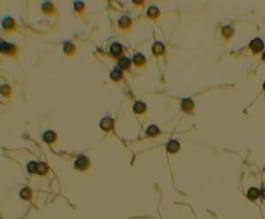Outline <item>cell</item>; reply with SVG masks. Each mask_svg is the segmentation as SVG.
Returning a JSON list of instances; mask_svg holds the SVG:
<instances>
[{"label": "cell", "instance_id": "cell-1", "mask_svg": "<svg viewBox=\"0 0 265 219\" xmlns=\"http://www.w3.org/2000/svg\"><path fill=\"white\" fill-rule=\"evenodd\" d=\"M75 166L79 171H85L89 166V160L85 156H81L75 160Z\"/></svg>", "mask_w": 265, "mask_h": 219}, {"label": "cell", "instance_id": "cell-2", "mask_svg": "<svg viewBox=\"0 0 265 219\" xmlns=\"http://www.w3.org/2000/svg\"><path fill=\"white\" fill-rule=\"evenodd\" d=\"M100 127L104 131L109 132L114 127V120L110 117H105L100 122Z\"/></svg>", "mask_w": 265, "mask_h": 219}, {"label": "cell", "instance_id": "cell-3", "mask_svg": "<svg viewBox=\"0 0 265 219\" xmlns=\"http://www.w3.org/2000/svg\"><path fill=\"white\" fill-rule=\"evenodd\" d=\"M263 47H264L263 42L261 38H254V39L251 42V44H250V48H251L254 52H256V53L262 51Z\"/></svg>", "mask_w": 265, "mask_h": 219}, {"label": "cell", "instance_id": "cell-4", "mask_svg": "<svg viewBox=\"0 0 265 219\" xmlns=\"http://www.w3.org/2000/svg\"><path fill=\"white\" fill-rule=\"evenodd\" d=\"M165 51V46L163 43L161 42H156L155 44H153L152 47V52L155 56H161L163 55Z\"/></svg>", "mask_w": 265, "mask_h": 219}, {"label": "cell", "instance_id": "cell-5", "mask_svg": "<svg viewBox=\"0 0 265 219\" xmlns=\"http://www.w3.org/2000/svg\"><path fill=\"white\" fill-rule=\"evenodd\" d=\"M180 149V144L175 140H171L167 145V151L171 154L176 153Z\"/></svg>", "mask_w": 265, "mask_h": 219}, {"label": "cell", "instance_id": "cell-6", "mask_svg": "<svg viewBox=\"0 0 265 219\" xmlns=\"http://www.w3.org/2000/svg\"><path fill=\"white\" fill-rule=\"evenodd\" d=\"M56 137H57V135L54 132L52 131H48V132H44V136H43V138H44V142H48V143H51V142H53L56 140Z\"/></svg>", "mask_w": 265, "mask_h": 219}, {"label": "cell", "instance_id": "cell-7", "mask_svg": "<svg viewBox=\"0 0 265 219\" xmlns=\"http://www.w3.org/2000/svg\"><path fill=\"white\" fill-rule=\"evenodd\" d=\"M110 52L114 56H119L123 53V46L119 43H114L110 46Z\"/></svg>", "mask_w": 265, "mask_h": 219}, {"label": "cell", "instance_id": "cell-8", "mask_svg": "<svg viewBox=\"0 0 265 219\" xmlns=\"http://www.w3.org/2000/svg\"><path fill=\"white\" fill-rule=\"evenodd\" d=\"M181 107H182V109L185 110V111H191L193 108H194V103L193 101H192L191 99H184L182 101V103H181Z\"/></svg>", "mask_w": 265, "mask_h": 219}, {"label": "cell", "instance_id": "cell-9", "mask_svg": "<svg viewBox=\"0 0 265 219\" xmlns=\"http://www.w3.org/2000/svg\"><path fill=\"white\" fill-rule=\"evenodd\" d=\"M146 110V105L142 101H137L133 105V111L137 114H141Z\"/></svg>", "mask_w": 265, "mask_h": 219}, {"label": "cell", "instance_id": "cell-10", "mask_svg": "<svg viewBox=\"0 0 265 219\" xmlns=\"http://www.w3.org/2000/svg\"><path fill=\"white\" fill-rule=\"evenodd\" d=\"M0 49H1V51H3V52L10 53V52H12L15 50V46H14L13 44H8L6 42L2 41L1 42V45H0Z\"/></svg>", "mask_w": 265, "mask_h": 219}, {"label": "cell", "instance_id": "cell-11", "mask_svg": "<svg viewBox=\"0 0 265 219\" xmlns=\"http://www.w3.org/2000/svg\"><path fill=\"white\" fill-rule=\"evenodd\" d=\"M133 62L137 66H142L146 62V57L142 54L138 53L133 56Z\"/></svg>", "mask_w": 265, "mask_h": 219}, {"label": "cell", "instance_id": "cell-12", "mask_svg": "<svg viewBox=\"0 0 265 219\" xmlns=\"http://www.w3.org/2000/svg\"><path fill=\"white\" fill-rule=\"evenodd\" d=\"M118 65H119V67L122 69H128L130 67V65H131V61L128 57L124 56V57H122L120 59Z\"/></svg>", "mask_w": 265, "mask_h": 219}, {"label": "cell", "instance_id": "cell-13", "mask_svg": "<svg viewBox=\"0 0 265 219\" xmlns=\"http://www.w3.org/2000/svg\"><path fill=\"white\" fill-rule=\"evenodd\" d=\"M131 25V19L128 16H123L119 20V26L122 28H128Z\"/></svg>", "mask_w": 265, "mask_h": 219}, {"label": "cell", "instance_id": "cell-14", "mask_svg": "<svg viewBox=\"0 0 265 219\" xmlns=\"http://www.w3.org/2000/svg\"><path fill=\"white\" fill-rule=\"evenodd\" d=\"M259 195H260V191H259L257 188H252V189H249L248 194H247V196H248L249 199H257Z\"/></svg>", "mask_w": 265, "mask_h": 219}, {"label": "cell", "instance_id": "cell-15", "mask_svg": "<svg viewBox=\"0 0 265 219\" xmlns=\"http://www.w3.org/2000/svg\"><path fill=\"white\" fill-rule=\"evenodd\" d=\"M147 15L151 18H156L159 15V10L156 6H151L147 10Z\"/></svg>", "mask_w": 265, "mask_h": 219}, {"label": "cell", "instance_id": "cell-16", "mask_svg": "<svg viewBox=\"0 0 265 219\" xmlns=\"http://www.w3.org/2000/svg\"><path fill=\"white\" fill-rule=\"evenodd\" d=\"M14 26H15V20L11 17H7L3 21V27L5 29L12 28V27H14Z\"/></svg>", "mask_w": 265, "mask_h": 219}, {"label": "cell", "instance_id": "cell-17", "mask_svg": "<svg viewBox=\"0 0 265 219\" xmlns=\"http://www.w3.org/2000/svg\"><path fill=\"white\" fill-rule=\"evenodd\" d=\"M122 76H123L122 71H121L120 69H117V68L114 69V70L110 73V78H111L112 80H119L120 78H122Z\"/></svg>", "mask_w": 265, "mask_h": 219}, {"label": "cell", "instance_id": "cell-18", "mask_svg": "<svg viewBox=\"0 0 265 219\" xmlns=\"http://www.w3.org/2000/svg\"><path fill=\"white\" fill-rule=\"evenodd\" d=\"M48 171L47 165H45L43 162H40L38 163V168H37V173L40 174V175H44Z\"/></svg>", "mask_w": 265, "mask_h": 219}, {"label": "cell", "instance_id": "cell-19", "mask_svg": "<svg viewBox=\"0 0 265 219\" xmlns=\"http://www.w3.org/2000/svg\"><path fill=\"white\" fill-rule=\"evenodd\" d=\"M146 133H147V135L151 136H156L159 133V129L156 125H151L147 129Z\"/></svg>", "mask_w": 265, "mask_h": 219}, {"label": "cell", "instance_id": "cell-20", "mask_svg": "<svg viewBox=\"0 0 265 219\" xmlns=\"http://www.w3.org/2000/svg\"><path fill=\"white\" fill-rule=\"evenodd\" d=\"M27 171L30 173H37L38 163L35 161H31L27 164Z\"/></svg>", "mask_w": 265, "mask_h": 219}, {"label": "cell", "instance_id": "cell-21", "mask_svg": "<svg viewBox=\"0 0 265 219\" xmlns=\"http://www.w3.org/2000/svg\"><path fill=\"white\" fill-rule=\"evenodd\" d=\"M64 52L67 54H71L75 51V46L71 44L70 42H66L64 43Z\"/></svg>", "mask_w": 265, "mask_h": 219}, {"label": "cell", "instance_id": "cell-22", "mask_svg": "<svg viewBox=\"0 0 265 219\" xmlns=\"http://www.w3.org/2000/svg\"><path fill=\"white\" fill-rule=\"evenodd\" d=\"M21 197L24 199H29L32 195V193L29 189H23L21 191Z\"/></svg>", "mask_w": 265, "mask_h": 219}, {"label": "cell", "instance_id": "cell-23", "mask_svg": "<svg viewBox=\"0 0 265 219\" xmlns=\"http://www.w3.org/2000/svg\"><path fill=\"white\" fill-rule=\"evenodd\" d=\"M43 10L44 11H46V12H51L53 10V6H52V4L51 3H45L43 5Z\"/></svg>", "mask_w": 265, "mask_h": 219}, {"label": "cell", "instance_id": "cell-24", "mask_svg": "<svg viewBox=\"0 0 265 219\" xmlns=\"http://www.w3.org/2000/svg\"><path fill=\"white\" fill-rule=\"evenodd\" d=\"M232 33H233V29H232L231 27H226L222 29V34H224V35H226V36H230V35L232 34Z\"/></svg>", "mask_w": 265, "mask_h": 219}, {"label": "cell", "instance_id": "cell-25", "mask_svg": "<svg viewBox=\"0 0 265 219\" xmlns=\"http://www.w3.org/2000/svg\"><path fill=\"white\" fill-rule=\"evenodd\" d=\"M75 7L77 10H81L83 9L84 3H82V2H80V1H77V2H75Z\"/></svg>", "mask_w": 265, "mask_h": 219}, {"label": "cell", "instance_id": "cell-26", "mask_svg": "<svg viewBox=\"0 0 265 219\" xmlns=\"http://www.w3.org/2000/svg\"><path fill=\"white\" fill-rule=\"evenodd\" d=\"M262 194H263V197H264V198H265V189H263V190Z\"/></svg>", "mask_w": 265, "mask_h": 219}, {"label": "cell", "instance_id": "cell-27", "mask_svg": "<svg viewBox=\"0 0 265 219\" xmlns=\"http://www.w3.org/2000/svg\"><path fill=\"white\" fill-rule=\"evenodd\" d=\"M263 60H264L265 61V52L263 53Z\"/></svg>", "mask_w": 265, "mask_h": 219}, {"label": "cell", "instance_id": "cell-28", "mask_svg": "<svg viewBox=\"0 0 265 219\" xmlns=\"http://www.w3.org/2000/svg\"><path fill=\"white\" fill-rule=\"evenodd\" d=\"M263 90L265 91V82H264V84H263Z\"/></svg>", "mask_w": 265, "mask_h": 219}]
</instances>
